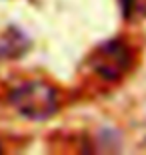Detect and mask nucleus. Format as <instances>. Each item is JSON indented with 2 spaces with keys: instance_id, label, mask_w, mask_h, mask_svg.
<instances>
[{
  "instance_id": "f257e3e1",
  "label": "nucleus",
  "mask_w": 146,
  "mask_h": 155,
  "mask_svg": "<svg viewBox=\"0 0 146 155\" xmlns=\"http://www.w3.org/2000/svg\"><path fill=\"white\" fill-rule=\"evenodd\" d=\"M10 105L18 115L30 121H46L58 111V93L44 81L20 83L8 95Z\"/></svg>"
},
{
  "instance_id": "f03ea898",
  "label": "nucleus",
  "mask_w": 146,
  "mask_h": 155,
  "mask_svg": "<svg viewBox=\"0 0 146 155\" xmlns=\"http://www.w3.org/2000/svg\"><path fill=\"white\" fill-rule=\"evenodd\" d=\"M90 67L104 81H120L132 67V48L122 38H110L90 54Z\"/></svg>"
},
{
  "instance_id": "7ed1b4c3",
  "label": "nucleus",
  "mask_w": 146,
  "mask_h": 155,
  "mask_svg": "<svg viewBox=\"0 0 146 155\" xmlns=\"http://www.w3.org/2000/svg\"><path fill=\"white\" fill-rule=\"evenodd\" d=\"M28 48V36L16 26H10L4 35H0V58H20Z\"/></svg>"
},
{
  "instance_id": "20e7f679",
  "label": "nucleus",
  "mask_w": 146,
  "mask_h": 155,
  "mask_svg": "<svg viewBox=\"0 0 146 155\" xmlns=\"http://www.w3.org/2000/svg\"><path fill=\"white\" fill-rule=\"evenodd\" d=\"M122 4V14L126 18H134L136 14L144 12V0H120Z\"/></svg>"
}]
</instances>
